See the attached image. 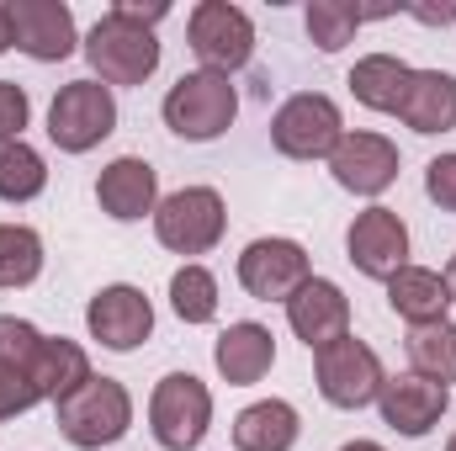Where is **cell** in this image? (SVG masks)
Returning <instances> with one entry per match:
<instances>
[{
  "label": "cell",
  "mask_w": 456,
  "mask_h": 451,
  "mask_svg": "<svg viewBox=\"0 0 456 451\" xmlns=\"http://www.w3.org/2000/svg\"><path fill=\"white\" fill-rule=\"evenodd\" d=\"M170 308L181 324H213L218 319V276L197 260H186L170 276Z\"/></svg>",
  "instance_id": "cell-26"
},
{
  "label": "cell",
  "mask_w": 456,
  "mask_h": 451,
  "mask_svg": "<svg viewBox=\"0 0 456 451\" xmlns=\"http://www.w3.org/2000/svg\"><path fill=\"white\" fill-rule=\"evenodd\" d=\"M446 287H452V303H456V255H452V266H446Z\"/></svg>",
  "instance_id": "cell-37"
},
{
  "label": "cell",
  "mask_w": 456,
  "mask_h": 451,
  "mask_svg": "<svg viewBox=\"0 0 456 451\" xmlns=\"http://www.w3.org/2000/svg\"><path fill=\"white\" fill-rule=\"evenodd\" d=\"M409 80H414V70H409L398 53H366V59H355V70H350V96H355L366 112H393L398 117V102H403Z\"/></svg>",
  "instance_id": "cell-22"
},
{
  "label": "cell",
  "mask_w": 456,
  "mask_h": 451,
  "mask_svg": "<svg viewBox=\"0 0 456 451\" xmlns=\"http://www.w3.org/2000/svg\"><path fill=\"white\" fill-rule=\"evenodd\" d=\"M446 451H456V436H452V447H446Z\"/></svg>",
  "instance_id": "cell-38"
},
{
  "label": "cell",
  "mask_w": 456,
  "mask_h": 451,
  "mask_svg": "<svg viewBox=\"0 0 456 451\" xmlns=\"http://www.w3.org/2000/svg\"><path fill=\"white\" fill-rule=\"evenodd\" d=\"M27 117H32V102H27V91H21L16 80H0V144H5V138H21Z\"/></svg>",
  "instance_id": "cell-32"
},
{
  "label": "cell",
  "mask_w": 456,
  "mask_h": 451,
  "mask_svg": "<svg viewBox=\"0 0 456 451\" xmlns=\"http://www.w3.org/2000/svg\"><path fill=\"white\" fill-rule=\"evenodd\" d=\"M340 138H345L340 107L324 91H303V96L281 102L276 117H271V144L287 160H330Z\"/></svg>",
  "instance_id": "cell-8"
},
{
  "label": "cell",
  "mask_w": 456,
  "mask_h": 451,
  "mask_svg": "<svg viewBox=\"0 0 456 451\" xmlns=\"http://www.w3.org/2000/svg\"><path fill=\"white\" fill-rule=\"evenodd\" d=\"M297 430L303 420L287 398H260L233 414V451H292Z\"/></svg>",
  "instance_id": "cell-21"
},
{
  "label": "cell",
  "mask_w": 456,
  "mask_h": 451,
  "mask_svg": "<svg viewBox=\"0 0 456 451\" xmlns=\"http://www.w3.org/2000/svg\"><path fill=\"white\" fill-rule=\"evenodd\" d=\"M398 122L414 133H452L456 127V75L446 70H414L403 102H398Z\"/></svg>",
  "instance_id": "cell-19"
},
{
  "label": "cell",
  "mask_w": 456,
  "mask_h": 451,
  "mask_svg": "<svg viewBox=\"0 0 456 451\" xmlns=\"http://www.w3.org/2000/svg\"><path fill=\"white\" fill-rule=\"evenodd\" d=\"M53 409H59V436L80 451L112 447V441L127 436V425H133V398H127V388H122L117 377H96V372H91L69 398H59Z\"/></svg>",
  "instance_id": "cell-1"
},
{
  "label": "cell",
  "mask_w": 456,
  "mask_h": 451,
  "mask_svg": "<svg viewBox=\"0 0 456 451\" xmlns=\"http://www.w3.org/2000/svg\"><path fill=\"white\" fill-rule=\"evenodd\" d=\"M345 255L361 276L371 282H393L403 266H409V224L393 213V208H366L355 213L350 228H345Z\"/></svg>",
  "instance_id": "cell-10"
},
{
  "label": "cell",
  "mask_w": 456,
  "mask_h": 451,
  "mask_svg": "<svg viewBox=\"0 0 456 451\" xmlns=\"http://www.w3.org/2000/svg\"><path fill=\"white\" fill-rule=\"evenodd\" d=\"M86 59H91V75L107 91L112 86H143L159 70V37H154V27H138V21L107 11L86 32Z\"/></svg>",
  "instance_id": "cell-2"
},
{
  "label": "cell",
  "mask_w": 456,
  "mask_h": 451,
  "mask_svg": "<svg viewBox=\"0 0 456 451\" xmlns=\"http://www.w3.org/2000/svg\"><path fill=\"white\" fill-rule=\"evenodd\" d=\"M425 197L441 208V213H456V154H436L425 165Z\"/></svg>",
  "instance_id": "cell-30"
},
{
  "label": "cell",
  "mask_w": 456,
  "mask_h": 451,
  "mask_svg": "<svg viewBox=\"0 0 456 451\" xmlns=\"http://www.w3.org/2000/svg\"><path fill=\"white\" fill-rule=\"evenodd\" d=\"M213 425V393L202 377L191 372H170L154 382V398H149V430L165 451H197L202 436Z\"/></svg>",
  "instance_id": "cell-4"
},
{
  "label": "cell",
  "mask_w": 456,
  "mask_h": 451,
  "mask_svg": "<svg viewBox=\"0 0 456 451\" xmlns=\"http://www.w3.org/2000/svg\"><path fill=\"white\" fill-rule=\"evenodd\" d=\"M340 451H387V447H377V441H350V447H340Z\"/></svg>",
  "instance_id": "cell-36"
},
{
  "label": "cell",
  "mask_w": 456,
  "mask_h": 451,
  "mask_svg": "<svg viewBox=\"0 0 456 451\" xmlns=\"http://www.w3.org/2000/svg\"><path fill=\"white\" fill-rule=\"evenodd\" d=\"M32 404H43V398H37V388L27 382V372H11V366H0V420H16V414H27Z\"/></svg>",
  "instance_id": "cell-31"
},
{
  "label": "cell",
  "mask_w": 456,
  "mask_h": 451,
  "mask_svg": "<svg viewBox=\"0 0 456 451\" xmlns=\"http://www.w3.org/2000/svg\"><path fill=\"white\" fill-rule=\"evenodd\" d=\"M43 330H32L27 319H16V314H0V366H11V372H32V361H37V350H43ZM32 382V377H27Z\"/></svg>",
  "instance_id": "cell-29"
},
{
  "label": "cell",
  "mask_w": 456,
  "mask_h": 451,
  "mask_svg": "<svg viewBox=\"0 0 456 451\" xmlns=\"http://www.w3.org/2000/svg\"><path fill=\"white\" fill-rule=\"evenodd\" d=\"M287 324L308 350H324L340 335H350V298L330 276H308L292 298H287Z\"/></svg>",
  "instance_id": "cell-16"
},
{
  "label": "cell",
  "mask_w": 456,
  "mask_h": 451,
  "mask_svg": "<svg viewBox=\"0 0 456 451\" xmlns=\"http://www.w3.org/2000/svg\"><path fill=\"white\" fill-rule=\"evenodd\" d=\"M96 202H102V213L117 218V224L154 218V208H159V176H154V165L138 160V154L112 160L102 170V181H96Z\"/></svg>",
  "instance_id": "cell-17"
},
{
  "label": "cell",
  "mask_w": 456,
  "mask_h": 451,
  "mask_svg": "<svg viewBox=\"0 0 456 451\" xmlns=\"http://www.w3.org/2000/svg\"><path fill=\"white\" fill-rule=\"evenodd\" d=\"M446 404H452V388H441V382H430V377H414V372L387 377V382H382V393H377L382 425H393V430H398V436H409V441L430 436V430L441 425Z\"/></svg>",
  "instance_id": "cell-15"
},
{
  "label": "cell",
  "mask_w": 456,
  "mask_h": 451,
  "mask_svg": "<svg viewBox=\"0 0 456 451\" xmlns=\"http://www.w3.org/2000/svg\"><path fill=\"white\" fill-rule=\"evenodd\" d=\"M403 350H409L414 377H430V382H441V388H452V382H456V324H452V319L409 330Z\"/></svg>",
  "instance_id": "cell-24"
},
{
  "label": "cell",
  "mask_w": 456,
  "mask_h": 451,
  "mask_svg": "<svg viewBox=\"0 0 456 451\" xmlns=\"http://www.w3.org/2000/svg\"><path fill=\"white\" fill-rule=\"evenodd\" d=\"M5 16H11V43L37 64H59L80 43L75 37V11L64 0H11Z\"/></svg>",
  "instance_id": "cell-12"
},
{
  "label": "cell",
  "mask_w": 456,
  "mask_h": 451,
  "mask_svg": "<svg viewBox=\"0 0 456 451\" xmlns=\"http://www.w3.org/2000/svg\"><path fill=\"white\" fill-rule=\"evenodd\" d=\"M308 276H314V266H308V250L297 239L271 234V239L244 244V255H239V287L255 303H287Z\"/></svg>",
  "instance_id": "cell-11"
},
{
  "label": "cell",
  "mask_w": 456,
  "mask_h": 451,
  "mask_svg": "<svg viewBox=\"0 0 456 451\" xmlns=\"http://www.w3.org/2000/svg\"><path fill=\"white\" fill-rule=\"evenodd\" d=\"M43 271V234L27 224H0V292L32 287Z\"/></svg>",
  "instance_id": "cell-25"
},
{
  "label": "cell",
  "mask_w": 456,
  "mask_h": 451,
  "mask_svg": "<svg viewBox=\"0 0 456 451\" xmlns=\"http://www.w3.org/2000/svg\"><path fill=\"white\" fill-rule=\"evenodd\" d=\"M112 127H117V102L102 80H69V86H59V96L48 107V138L64 154H91Z\"/></svg>",
  "instance_id": "cell-7"
},
{
  "label": "cell",
  "mask_w": 456,
  "mask_h": 451,
  "mask_svg": "<svg viewBox=\"0 0 456 451\" xmlns=\"http://www.w3.org/2000/svg\"><path fill=\"white\" fill-rule=\"evenodd\" d=\"M228 228L224 197L213 186H181L154 208V239L175 255H208Z\"/></svg>",
  "instance_id": "cell-5"
},
{
  "label": "cell",
  "mask_w": 456,
  "mask_h": 451,
  "mask_svg": "<svg viewBox=\"0 0 456 451\" xmlns=\"http://www.w3.org/2000/svg\"><path fill=\"white\" fill-rule=\"evenodd\" d=\"M398 144L382 133H345L330 154V176L355 197H382L398 181Z\"/></svg>",
  "instance_id": "cell-13"
},
{
  "label": "cell",
  "mask_w": 456,
  "mask_h": 451,
  "mask_svg": "<svg viewBox=\"0 0 456 451\" xmlns=\"http://www.w3.org/2000/svg\"><path fill=\"white\" fill-rule=\"evenodd\" d=\"M86 330H91V340H102L107 350H138L143 340L154 335V308H149V298L138 287L112 282V287H102L86 303Z\"/></svg>",
  "instance_id": "cell-14"
},
{
  "label": "cell",
  "mask_w": 456,
  "mask_h": 451,
  "mask_svg": "<svg viewBox=\"0 0 456 451\" xmlns=\"http://www.w3.org/2000/svg\"><path fill=\"white\" fill-rule=\"evenodd\" d=\"M32 388H37V398H48V404H59V398H69L86 377H91V356L75 345V340H43V350H37V361H32Z\"/></svg>",
  "instance_id": "cell-23"
},
{
  "label": "cell",
  "mask_w": 456,
  "mask_h": 451,
  "mask_svg": "<svg viewBox=\"0 0 456 451\" xmlns=\"http://www.w3.org/2000/svg\"><path fill=\"white\" fill-rule=\"evenodd\" d=\"M308 37L324 48V53H340L345 43L355 37V27H361V5H350V0H308Z\"/></svg>",
  "instance_id": "cell-28"
},
{
  "label": "cell",
  "mask_w": 456,
  "mask_h": 451,
  "mask_svg": "<svg viewBox=\"0 0 456 451\" xmlns=\"http://www.w3.org/2000/svg\"><path fill=\"white\" fill-rule=\"evenodd\" d=\"M314 377H319L324 404H335V409H366V404H377V393L387 382L377 350L355 335H340L335 345L314 350Z\"/></svg>",
  "instance_id": "cell-6"
},
{
  "label": "cell",
  "mask_w": 456,
  "mask_h": 451,
  "mask_svg": "<svg viewBox=\"0 0 456 451\" xmlns=\"http://www.w3.org/2000/svg\"><path fill=\"white\" fill-rule=\"evenodd\" d=\"M186 43H191V53L202 59V70L233 75V70H244L249 53H255V21H249L239 5H228V0H202V5L191 11V21H186Z\"/></svg>",
  "instance_id": "cell-9"
},
{
  "label": "cell",
  "mask_w": 456,
  "mask_h": 451,
  "mask_svg": "<svg viewBox=\"0 0 456 451\" xmlns=\"http://www.w3.org/2000/svg\"><path fill=\"white\" fill-rule=\"evenodd\" d=\"M112 11L117 16H127V21H138V27H154V21H165L170 5H165V0H149V5H143V0H117Z\"/></svg>",
  "instance_id": "cell-33"
},
{
  "label": "cell",
  "mask_w": 456,
  "mask_h": 451,
  "mask_svg": "<svg viewBox=\"0 0 456 451\" xmlns=\"http://www.w3.org/2000/svg\"><path fill=\"white\" fill-rule=\"evenodd\" d=\"M165 127L175 133V138H186V144H208V138H218L228 133V122L239 112V96H233V86H228V75L218 70H191V75H181L170 91H165Z\"/></svg>",
  "instance_id": "cell-3"
},
{
  "label": "cell",
  "mask_w": 456,
  "mask_h": 451,
  "mask_svg": "<svg viewBox=\"0 0 456 451\" xmlns=\"http://www.w3.org/2000/svg\"><path fill=\"white\" fill-rule=\"evenodd\" d=\"M11 48V16H5V5H0V53Z\"/></svg>",
  "instance_id": "cell-35"
},
{
  "label": "cell",
  "mask_w": 456,
  "mask_h": 451,
  "mask_svg": "<svg viewBox=\"0 0 456 451\" xmlns=\"http://www.w3.org/2000/svg\"><path fill=\"white\" fill-rule=\"evenodd\" d=\"M409 16H419V21H430V27H446V21H456V0H446V5H403Z\"/></svg>",
  "instance_id": "cell-34"
},
{
  "label": "cell",
  "mask_w": 456,
  "mask_h": 451,
  "mask_svg": "<svg viewBox=\"0 0 456 451\" xmlns=\"http://www.w3.org/2000/svg\"><path fill=\"white\" fill-rule=\"evenodd\" d=\"M48 186V165L27 138L0 144V202H32Z\"/></svg>",
  "instance_id": "cell-27"
},
{
  "label": "cell",
  "mask_w": 456,
  "mask_h": 451,
  "mask_svg": "<svg viewBox=\"0 0 456 451\" xmlns=\"http://www.w3.org/2000/svg\"><path fill=\"white\" fill-rule=\"evenodd\" d=\"M271 361H276V340L265 324H255V319H239V324H228L218 345H213V366L224 372L228 388H249V382H260L265 372H271Z\"/></svg>",
  "instance_id": "cell-18"
},
{
  "label": "cell",
  "mask_w": 456,
  "mask_h": 451,
  "mask_svg": "<svg viewBox=\"0 0 456 451\" xmlns=\"http://www.w3.org/2000/svg\"><path fill=\"white\" fill-rule=\"evenodd\" d=\"M387 303H393V314H398L409 330H419V324H441V319H446L452 287H446V276L430 271V266H403V271L387 282Z\"/></svg>",
  "instance_id": "cell-20"
}]
</instances>
